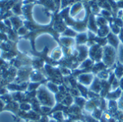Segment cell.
<instances>
[{"instance_id": "1", "label": "cell", "mask_w": 123, "mask_h": 122, "mask_svg": "<svg viewBox=\"0 0 123 122\" xmlns=\"http://www.w3.org/2000/svg\"><path fill=\"white\" fill-rule=\"evenodd\" d=\"M116 52L113 46L109 45L106 46L103 48V55H102V59L103 63L107 66H111L114 62L115 59Z\"/></svg>"}, {"instance_id": "2", "label": "cell", "mask_w": 123, "mask_h": 122, "mask_svg": "<svg viewBox=\"0 0 123 122\" xmlns=\"http://www.w3.org/2000/svg\"><path fill=\"white\" fill-rule=\"evenodd\" d=\"M79 82L84 86H89L91 85V83L93 81L94 79V75L92 73H86V74H82L80 75L78 77Z\"/></svg>"}, {"instance_id": "3", "label": "cell", "mask_w": 123, "mask_h": 122, "mask_svg": "<svg viewBox=\"0 0 123 122\" xmlns=\"http://www.w3.org/2000/svg\"><path fill=\"white\" fill-rule=\"evenodd\" d=\"M90 89L92 92L94 93H99L101 92L102 90V83L100 82V81L98 79H96L94 82L92 84Z\"/></svg>"}, {"instance_id": "4", "label": "cell", "mask_w": 123, "mask_h": 122, "mask_svg": "<svg viewBox=\"0 0 123 122\" xmlns=\"http://www.w3.org/2000/svg\"><path fill=\"white\" fill-rule=\"evenodd\" d=\"M108 41L110 43V45L113 46V47H115L117 48L119 45V40L117 38V37L112 34V33H110L109 35V37H108Z\"/></svg>"}, {"instance_id": "5", "label": "cell", "mask_w": 123, "mask_h": 122, "mask_svg": "<svg viewBox=\"0 0 123 122\" xmlns=\"http://www.w3.org/2000/svg\"><path fill=\"white\" fill-rule=\"evenodd\" d=\"M121 94H122V90L120 88H117V90L109 93V94L107 95V98H109L110 100H115V99L120 98Z\"/></svg>"}, {"instance_id": "6", "label": "cell", "mask_w": 123, "mask_h": 122, "mask_svg": "<svg viewBox=\"0 0 123 122\" xmlns=\"http://www.w3.org/2000/svg\"><path fill=\"white\" fill-rule=\"evenodd\" d=\"M92 116V117H94V119H96L97 120L100 119L102 118V110L100 109V108H95L93 111Z\"/></svg>"}, {"instance_id": "7", "label": "cell", "mask_w": 123, "mask_h": 122, "mask_svg": "<svg viewBox=\"0 0 123 122\" xmlns=\"http://www.w3.org/2000/svg\"><path fill=\"white\" fill-rule=\"evenodd\" d=\"M75 103H76V105L79 107L82 108L86 104V100L83 98H81V97H76L75 98Z\"/></svg>"}, {"instance_id": "8", "label": "cell", "mask_w": 123, "mask_h": 122, "mask_svg": "<svg viewBox=\"0 0 123 122\" xmlns=\"http://www.w3.org/2000/svg\"><path fill=\"white\" fill-rule=\"evenodd\" d=\"M115 75L117 78H121L123 76V65L118 66L115 69Z\"/></svg>"}, {"instance_id": "9", "label": "cell", "mask_w": 123, "mask_h": 122, "mask_svg": "<svg viewBox=\"0 0 123 122\" xmlns=\"http://www.w3.org/2000/svg\"><path fill=\"white\" fill-rule=\"evenodd\" d=\"M86 39H87V36H86V34H83V33H81V34H80V35H79L77 37H76V41L79 43H84L86 41Z\"/></svg>"}, {"instance_id": "10", "label": "cell", "mask_w": 123, "mask_h": 122, "mask_svg": "<svg viewBox=\"0 0 123 122\" xmlns=\"http://www.w3.org/2000/svg\"><path fill=\"white\" fill-rule=\"evenodd\" d=\"M108 33H109V30H108L107 27H106V26L105 25V26H103V27H102L100 28V30H99V36H101V37H104V36H105L106 35H107Z\"/></svg>"}, {"instance_id": "11", "label": "cell", "mask_w": 123, "mask_h": 122, "mask_svg": "<svg viewBox=\"0 0 123 122\" xmlns=\"http://www.w3.org/2000/svg\"><path fill=\"white\" fill-rule=\"evenodd\" d=\"M98 77H99V78L101 79V80H106V79H107L110 76H109V74H108L107 72L103 71V70H102V71H101V72H99Z\"/></svg>"}, {"instance_id": "12", "label": "cell", "mask_w": 123, "mask_h": 122, "mask_svg": "<svg viewBox=\"0 0 123 122\" xmlns=\"http://www.w3.org/2000/svg\"><path fill=\"white\" fill-rule=\"evenodd\" d=\"M73 102V98L71 96H67L65 97L64 99L63 100V103L66 105V106H70Z\"/></svg>"}, {"instance_id": "13", "label": "cell", "mask_w": 123, "mask_h": 122, "mask_svg": "<svg viewBox=\"0 0 123 122\" xmlns=\"http://www.w3.org/2000/svg\"><path fill=\"white\" fill-rule=\"evenodd\" d=\"M119 60L123 65V44L119 47Z\"/></svg>"}, {"instance_id": "14", "label": "cell", "mask_w": 123, "mask_h": 122, "mask_svg": "<svg viewBox=\"0 0 123 122\" xmlns=\"http://www.w3.org/2000/svg\"><path fill=\"white\" fill-rule=\"evenodd\" d=\"M92 64V61L91 59H87L84 62H83V64H81V67L82 69H85V68H87V67H90Z\"/></svg>"}, {"instance_id": "15", "label": "cell", "mask_w": 123, "mask_h": 122, "mask_svg": "<svg viewBox=\"0 0 123 122\" xmlns=\"http://www.w3.org/2000/svg\"><path fill=\"white\" fill-rule=\"evenodd\" d=\"M53 117H54L55 119L60 120V121H61V120L63 119V114H62V112H61V111H58V112L55 113V114H53Z\"/></svg>"}, {"instance_id": "16", "label": "cell", "mask_w": 123, "mask_h": 122, "mask_svg": "<svg viewBox=\"0 0 123 122\" xmlns=\"http://www.w3.org/2000/svg\"><path fill=\"white\" fill-rule=\"evenodd\" d=\"M86 122H99L97 119H94L92 116H86Z\"/></svg>"}, {"instance_id": "17", "label": "cell", "mask_w": 123, "mask_h": 122, "mask_svg": "<svg viewBox=\"0 0 123 122\" xmlns=\"http://www.w3.org/2000/svg\"><path fill=\"white\" fill-rule=\"evenodd\" d=\"M20 108H21V109H22V110H26V111H28L29 109H30V106L27 105V104H25V103L22 104L21 106H20Z\"/></svg>"}, {"instance_id": "18", "label": "cell", "mask_w": 123, "mask_h": 122, "mask_svg": "<svg viewBox=\"0 0 123 122\" xmlns=\"http://www.w3.org/2000/svg\"><path fill=\"white\" fill-rule=\"evenodd\" d=\"M102 14H103V15L107 16V17H110V16L111 15L110 12H108V11H107V10H106V9H104V10L102 11Z\"/></svg>"}, {"instance_id": "19", "label": "cell", "mask_w": 123, "mask_h": 122, "mask_svg": "<svg viewBox=\"0 0 123 122\" xmlns=\"http://www.w3.org/2000/svg\"><path fill=\"white\" fill-rule=\"evenodd\" d=\"M117 105H118V106H119V108H120V109L123 110V98L120 100V101H119V103H117Z\"/></svg>"}, {"instance_id": "20", "label": "cell", "mask_w": 123, "mask_h": 122, "mask_svg": "<svg viewBox=\"0 0 123 122\" xmlns=\"http://www.w3.org/2000/svg\"><path fill=\"white\" fill-rule=\"evenodd\" d=\"M48 122V119L46 116H43L40 119V122Z\"/></svg>"}, {"instance_id": "21", "label": "cell", "mask_w": 123, "mask_h": 122, "mask_svg": "<svg viewBox=\"0 0 123 122\" xmlns=\"http://www.w3.org/2000/svg\"><path fill=\"white\" fill-rule=\"evenodd\" d=\"M107 122H116V120L115 119H113V118H110V119H108Z\"/></svg>"}, {"instance_id": "22", "label": "cell", "mask_w": 123, "mask_h": 122, "mask_svg": "<svg viewBox=\"0 0 123 122\" xmlns=\"http://www.w3.org/2000/svg\"><path fill=\"white\" fill-rule=\"evenodd\" d=\"M50 122H55V121H53V120H52V121H50Z\"/></svg>"}, {"instance_id": "23", "label": "cell", "mask_w": 123, "mask_h": 122, "mask_svg": "<svg viewBox=\"0 0 123 122\" xmlns=\"http://www.w3.org/2000/svg\"><path fill=\"white\" fill-rule=\"evenodd\" d=\"M80 122V121H79V122Z\"/></svg>"}, {"instance_id": "24", "label": "cell", "mask_w": 123, "mask_h": 122, "mask_svg": "<svg viewBox=\"0 0 123 122\" xmlns=\"http://www.w3.org/2000/svg\"></svg>"}]
</instances>
